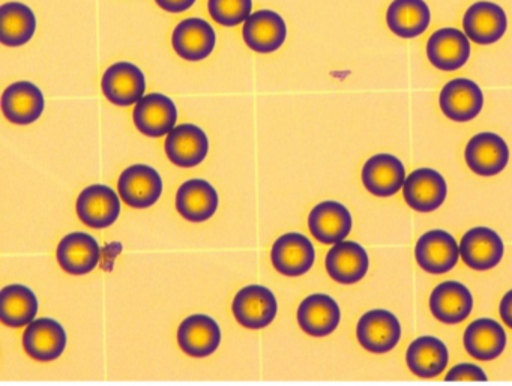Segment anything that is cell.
I'll return each instance as SVG.
<instances>
[{
	"instance_id": "obj_1",
	"label": "cell",
	"mask_w": 512,
	"mask_h": 386,
	"mask_svg": "<svg viewBox=\"0 0 512 386\" xmlns=\"http://www.w3.org/2000/svg\"><path fill=\"white\" fill-rule=\"evenodd\" d=\"M415 257L419 268L428 274H446L460 259V245L446 230L433 229L416 242Z\"/></svg>"
},
{
	"instance_id": "obj_2",
	"label": "cell",
	"mask_w": 512,
	"mask_h": 386,
	"mask_svg": "<svg viewBox=\"0 0 512 386\" xmlns=\"http://www.w3.org/2000/svg\"><path fill=\"white\" fill-rule=\"evenodd\" d=\"M232 310L244 328L263 329L277 317V298L268 287L253 284L236 293Z\"/></svg>"
},
{
	"instance_id": "obj_3",
	"label": "cell",
	"mask_w": 512,
	"mask_h": 386,
	"mask_svg": "<svg viewBox=\"0 0 512 386\" xmlns=\"http://www.w3.org/2000/svg\"><path fill=\"white\" fill-rule=\"evenodd\" d=\"M509 155L511 152H509L505 140L499 134L490 133V131L473 136L464 151V158H466L469 169L484 178L502 173L508 166Z\"/></svg>"
},
{
	"instance_id": "obj_4",
	"label": "cell",
	"mask_w": 512,
	"mask_h": 386,
	"mask_svg": "<svg viewBox=\"0 0 512 386\" xmlns=\"http://www.w3.org/2000/svg\"><path fill=\"white\" fill-rule=\"evenodd\" d=\"M359 344L371 353H388L400 343L401 325L398 317L388 310H371L356 326Z\"/></svg>"
},
{
	"instance_id": "obj_5",
	"label": "cell",
	"mask_w": 512,
	"mask_h": 386,
	"mask_svg": "<svg viewBox=\"0 0 512 386\" xmlns=\"http://www.w3.org/2000/svg\"><path fill=\"white\" fill-rule=\"evenodd\" d=\"M407 205L416 212H433L443 205L448 196V184L437 170L421 167L407 176L403 185Z\"/></svg>"
},
{
	"instance_id": "obj_6",
	"label": "cell",
	"mask_w": 512,
	"mask_h": 386,
	"mask_svg": "<svg viewBox=\"0 0 512 386\" xmlns=\"http://www.w3.org/2000/svg\"><path fill=\"white\" fill-rule=\"evenodd\" d=\"M505 245L496 230L473 227L464 233L460 242V256L464 265L475 271L496 268L503 259Z\"/></svg>"
},
{
	"instance_id": "obj_7",
	"label": "cell",
	"mask_w": 512,
	"mask_h": 386,
	"mask_svg": "<svg viewBox=\"0 0 512 386\" xmlns=\"http://www.w3.org/2000/svg\"><path fill=\"white\" fill-rule=\"evenodd\" d=\"M118 190L131 208H151L163 194V179L154 167L134 164L122 172Z\"/></svg>"
},
{
	"instance_id": "obj_8",
	"label": "cell",
	"mask_w": 512,
	"mask_h": 386,
	"mask_svg": "<svg viewBox=\"0 0 512 386\" xmlns=\"http://www.w3.org/2000/svg\"><path fill=\"white\" fill-rule=\"evenodd\" d=\"M101 88L104 97L115 106H133L145 97V74L137 65L118 62L104 73Z\"/></svg>"
},
{
	"instance_id": "obj_9",
	"label": "cell",
	"mask_w": 512,
	"mask_h": 386,
	"mask_svg": "<svg viewBox=\"0 0 512 386\" xmlns=\"http://www.w3.org/2000/svg\"><path fill=\"white\" fill-rule=\"evenodd\" d=\"M76 209L80 221L86 226L91 229H107L121 215V200L107 185H91L80 193Z\"/></svg>"
},
{
	"instance_id": "obj_10",
	"label": "cell",
	"mask_w": 512,
	"mask_h": 386,
	"mask_svg": "<svg viewBox=\"0 0 512 386\" xmlns=\"http://www.w3.org/2000/svg\"><path fill=\"white\" fill-rule=\"evenodd\" d=\"M271 260L280 274L286 277H301L313 268L316 250L307 236L290 232L275 241Z\"/></svg>"
},
{
	"instance_id": "obj_11",
	"label": "cell",
	"mask_w": 512,
	"mask_h": 386,
	"mask_svg": "<svg viewBox=\"0 0 512 386\" xmlns=\"http://www.w3.org/2000/svg\"><path fill=\"white\" fill-rule=\"evenodd\" d=\"M464 34L479 46L497 43L508 29V17L502 7L493 2H476L463 17Z\"/></svg>"
},
{
	"instance_id": "obj_12",
	"label": "cell",
	"mask_w": 512,
	"mask_h": 386,
	"mask_svg": "<svg viewBox=\"0 0 512 386\" xmlns=\"http://www.w3.org/2000/svg\"><path fill=\"white\" fill-rule=\"evenodd\" d=\"M439 104L443 115L451 121H473L484 107V92L473 80L454 79L443 86Z\"/></svg>"
},
{
	"instance_id": "obj_13",
	"label": "cell",
	"mask_w": 512,
	"mask_h": 386,
	"mask_svg": "<svg viewBox=\"0 0 512 386\" xmlns=\"http://www.w3.org/2000/svg\"><path fill=\"white\" fill-rule=\"evenodd\" d=\"M470 52L469 37L460 29H439L427 41L428 61L434 68L446 73L463 68L469 61Z\"/></svg>"
},
{
	"instance_id": "obj_14",
	"label": "cell",
	"mask_w": 512,
	"mask_h": 386,
	"mask_svg": "<svg viewBox=\"0 0 512 386\" xmlns=\"http://www.w3.org/2000/svg\"><path fill=\"white\" fill-rule=\"evenodd\" d=\"M172 46L185 61L199 62L209 58L217 46V34L206 20L199 17L182 20L172 35Z\"/></svg>"
},
{
	"instance_id": "obj_15",
	"label": "cell",
	"mask_w": 512,
	"mask_h": 386,
	"mask_svg": "<svg viewBox=\"0 0 512 386\" xmlns=\"http://www.w3.org/2000/svg\"><path fill=\"white\" fill-rule=\"evenodd\" d=\"M242 37L253 52L274 53L286 43L287 25L275 11H257L245 22Z\"/></svg>"
},
{
	"instance_id": "obj_16",
	"label": "cell",
	"mask_w": 512,
	"mask_h": 386,
	"mask_svg": "<svg viewBox=\"0 0 512 386\" xmlns=\"http://www.w3.org/2000/svg\"><path fill=\"white\" fill-rule=\"evenodd\" d=\"M404 181H406V169L403 161L395 155H373L368 158L362 169V184L373 196H394L403 188Z\"/></svg>"
},
{
	"instance_id": "obj_17",
	"label": "cell",
	"mask_w": 512,
	"mask_h": 386,
	"mask_svg": "<svg viewBox=\"0 0 512 386\" xmlns=\"http://www.w3.org/2000/svg\"><path fill=\"white\" fill-rule=\"evenodd\" d=\"M23 347L37 361H55L67 347V332L58 320L49 317L34 320L23 335Z\"/></svg>"
},
{
	"instance_id": "obj_18",
	"label": "cell",
	"mask_w": 512,
	"mask_h": 386,
	"mask_svg": "<svg viewBox=\"0 0 512 386\" xmlns=\"http://www.w3.org/2000/svg\"><path fill=\"white\" fill-rule=\"evenodd\" d=\"M133 118L140 133L149 137H163L175 128L178 109L172 98L163 94H149L136 104Z\"/></svg>"
},
{
	"instance_id": "obj_19",
	"label": "cell",
	"mask_w": 512,
	"mask_h": 386,
	"mask_svg": "<svg viewBox=\"0 0 512 386\" xmlns=\"http://www.w3.org/2000/svg\"><path fill=\"white\" fill-rule=\"evenodd\" d=\"M209 151V140L202 128L182 124L173 128L166 139V154L175 166L182 169L199 166Z\"/></svg>"
},
{
	"instance_id": "obj_20",
	"label": "cell",
	"mask_w": 512,
	"mask_h": 386,
	"mask_svg": "<svg viewBox=\"0 0 512 386\" xmlns=\"http://www.w3.org/2000/svg\"><path fill=\"white\" fill-rule=\"evenodd\" d=\"M308 227L311 235L322 244H338L352 232V214L343 203L326 200L314 206Z\"/></svg>"
},
{
	"instance_id": "obj_21",
	"label": "cell",
	"mask_w": 512,
	"mask_h": 386,
	"mask_svg": "<svg viewBox=\"0 0 512 386\" xmlns=\"http://www.w3.org/2000/svg\"><path fill=\"white\" fill-rule=\"evenodd\" d=\"M431 314L445 325H458L473 310V295L460 281H443L430 295Z\"/></svg>"
},
{
	"instance_id": "obj_22",
	"label": "cell",
	"mask_w": 512,
	"mask_h": 386,
	"mask_svg": "<svg viewBox=\"0 0 512 386\" xmlns=\"http://www.w3.org/2000/svg\"><path fill=\"white\" fill-rule=\"evenodd\" d=\"M370 268L367 250L355 241H341L326 254V271L340 284L359 283Z\"/></svg>"
},
{
	"instance_id": "obj_23",
	"label": "cell",
	"mask_w": 512,
	"mask_h": 386,
	"mask_svg": "<svg viewBox=\"0 0 512 386\" xmlns=\"http://www.w3.org/2000/svg\"><path fill=\"white\" fill-rule=\"evenodd\" d=\"M44 107L43 92L31 82L13 83L2 95V112L13 124H34L43 115Z\"/></svg>"
},
{
	"instance_id": "obj_24",
	"label": "cell",
	"mask_w": 512,
	"mask_h": 386,
	"mask_svg": "<svg viewBox=\"0 0 512 386\" xmlns=\"http://www.w3.org/2000/svg\"><path fill=\"white\" fill-rule=\"evenodd\" d=\"M341 310L334 298L325 293H314L301 302L298 322L302 331L311 337L331 335L340 325Z\"/></svg>"
},
{
	"instance_id": "obj_25",
	"label": "cell",
	"mask_w": 512,
	"mask_h": 386,
	"mask_svg": "<svg viewBox=\"0 0 512 386\" xmlns=\"http://www.w3.org/2000/svg\"><path fill=\"white\" fill-rule=\"evenodd\" d=\"M178 343L187 355L205 358L220 347V325L211 316L194 314L179 326Z\"/></svg>"
},
{
	"instance_id": "obj_26",
	"label": "cell",
	"mask_w": 512,
	"mask_h": 386,
	"mask_svg": "<svg viewBox=\"0 0 512 386\" xmlns=\"http://www.w3.org/2000/svg\"><path fill=\"white\" fill-rule=\"evenodd\" d=\"M101 260V248L94 236L74 232L58 245V262L71 275H85L94 271Z\"/></svg>"
},
{
	"instance_id": "obj_27",
	"label": "cell",
	"mask_w": 512,
	"mask_h": 386,
	"mask_svg": "<svg viewBox=\"0 0 512 386\" xmlns=\"http://www.w3.org/2000/svg\"><path fill=\"white\" fill-rule=\"evenodd\" d=\"M506 332L499 322L488 317L473 320L463 335L464 349L476 361H493L506 347Z\"/></svg>"
},
{
	"instance_id": "obj_28",
	"label": "cell",
	"mask_w": 512,
	"mask_h": 386,
	"mask_svg": "<svg viewBox=\"0 0 512 386\" xmlns=\"http://www.w3.org/2000/svg\"><path fill=\"white\" fill-rule=\"evenodd\" d=\"M176 209L191 223H203L218 209V193L205 179L184 182L176 194Z\"/></svg>"
},
{
	"instance_id": "obj_29",
	"label": "cell",
	"mask_w": 512,
	"mask_h": 386,
	"mask_svg": "<svg viewBox=\"0 0 512 386\" xmlns=\"http://www.w3.org/2000/svg\"><path fill=\"white\" fill-rule=\"evenodd\" d=\"M449 362L446 344L433 335H422L407 347L406 364L416 376L431 379L445 370Z\"/></svg>"
},
{
	"instance_id": "obj_30",
	"label": "cell",
	"mask_w": 512,
	"mask_h": 386,
	"mask_svg": "<svg viewBox=\"0 0 512 386\" xmlns=\"http://www.w3.org/2000/svg\"><path fill=\"white\" fill-rule=\"evenodd\" d=\"M430 20V8L424 0H394L386 13L388 28L404 40L424 34Z\"/></svg>"
},
{
	"instance_id": "obj_31",
	"label": "cell",
	"mask_w": 512,
	"mask_h": 386,
	"mask_svg": "<svg viewBox=\"0 0 512 386\" xmlns=\"http://www.w3.org/2000/svg\"><path fill=\"white\" fill-rule=\"evenodd\" d=\"M37 32V16L28 5L8 2L0 7V41L7 47H22Z\"/></svg>"
},
{
	"instance_id": "obj_32",
	"label": "cell",
	"mask_w": 512,
	"mask_h": 386,
	"mask_svg": "<svg viewBox=\"0 0 512 386\" xmlns=\"http://www.w3.org/2000/svg\"><path fill=\"white\" fill-rule=\"evenodd\" d=\"M38 313V298L23 284L7 286L0 292V320L10 328H22L34 322Z\"/></svg>"
},
{
	"instance_id": "obj_33",
	"label": "cell",
	"mask_w": 512,
	"mask_h": 386,
	"mask_svg": "<svg viewBox=\"0 0 512 386\" xmlns=\"http://www.w3.org/2000/svg\"><path fill=\"white\" fill-rule=\"evenodd\" d=\"M208 11L218 25L235 28L251 16L253 0H208Z\"/></svg>"
},
{
	"instance_id": "obj_34",
	"label": "cell",
	"mask_w": 512,
	"mask_h": 386,
	"mask_svg": "<svg viewBox=\"0 0 512 386\" xmlns=\"http://www.w3.org/2000/svg\"><path fill=\"white\" fill-rule=\"evenodd\" d=\"M446 382H487V374L475 364H457L445 377Z\"/></svg>"
},
{
	"instance_id": "obj_35",
	"label": "cell",
	"mask_w": 512,
	"mask_h": 386,
	"mask_svg": "<svg viewBox=\"0 0 512 386\" xmlns=\"http://www.w3.org/2000/svg\"><path fill=\"white\" fill-rule=\"evenodd\" d=\"M155 2L161 10L172 14L185 13L196 4V0H155Z\"/></svg>"
},
{
	"instance_id": "obj_36",
	"label": "cell",
	"mask_w": 512,
	"mask_h": 386,
	"mask_svg": "<svg viewBox=\"0 0 512 386\" xmlns=\"http://www.w3.org/2000/svg\"><path fill=\"white\" fill-rule=\"evenodd\" d=\"M499 313L503 323L512 329V289L506 292L500 301Z\"/></svg>"
}]
</instances>
